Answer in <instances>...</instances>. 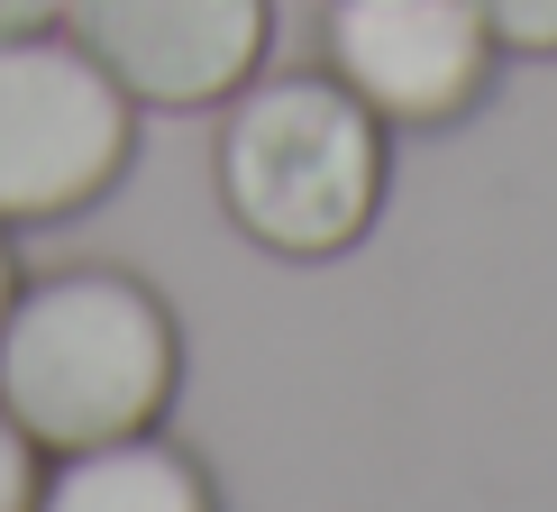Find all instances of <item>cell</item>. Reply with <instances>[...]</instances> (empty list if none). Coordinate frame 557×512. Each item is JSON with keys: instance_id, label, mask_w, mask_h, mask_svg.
<instances>
[{"instance_id": "1", "label": "cell", "mask_w": 557, "mask_h": 512, "mask_svg": "<svg viewBox=\"0 0 557 512\" xmlns=\"http://www.w3.org/2000/svg\"><path fill=\"white\" fill-rule=\"evenodd\" d=\"M183 385V330L165 293L120 266H64L0 312V403L46 458L156 430Z\"/></svg>"}, {"instance_id": "2", "label": "cell", "mask_w": 557, "mask_h": 512, "mask_svg": "<svg viewBox=\"0 0 557 512\" xmlns=\"http://www.w3.org/2000/svg\"><path fill=\"white\" fill-rule=\"evenodd\" d=\"M220 120V211L284 266L347 256L393 183V129L338 74H257Z\"/></svg>"}, {"instance_id": "3", "label": "cell", "mask_w": 557, "mask_h": 512, "mask_svg": "<svg viewBox=\"0 0 557 512\" xmlns=\"http://www.w3.org/2000/svg\"><path fill=\"white\" fill-rule=\"evenodd\" d=\"M137 156V101L74 37H0V229L74 220Z\"/></svg>"}, {"instance_id": "4", "label": "cell", "mask_w": 557, "mask_h": 512, "mask_svg": "<svg viewBox=\"0 0 557 512\" xmlns=\"http://www.w3.org/2000/svg\"><path fill=\"white\" fill-rule=\"evenodd\" d=\"M330 74L384 129H448L494 92L503 46L475 0H330L320 10Z\"/></svg>"}, {"instance_id": "5", "label": "cell", "mask_w": 557, "mask_h": 512, "mask_svg": "<svg viewBox=\"0 0 557 512\" xmlns=\"http://www.w3.org/2000/svg\"><path fill=\"white\" fill-rule=\"evenodd\" d=\"M64 37L137 110H220L265 74L274 0H64Z\"/></svg>"}, {"instance_id": "6", "label": "cell", "mask_w": 557, "mask_h": 512, "mask_svg": "<svg viewBox=\"0 0 557 512\" xmlns=\"http://www.w3.org/2000/svg\"><path fill=\"white\" fill-rule=\"evenodd\" d=\"M37 512H220V495L193 449H174L165 430H128L101 449H64L37 476Z\"/></svg>"}, {"instance_id": "7", "label": "cell", "mask_w": 557, "mask_h": 512, "mask_svg": "<svg viewBox=\"0 0 557 512\" xmlns=\"http://www.w3.org/2000/svg\"><path fill=\"white\" fill-rule=\"evenodd\" d=\"M503 56H557V0H475Z\"/></svg>"}, {"instance_id": "8", "label": "cell", "mask_w": 557, "mask_h": 512, "mask_svg": "<svg viewBox=\"0 0 557 512\" xmlns=\"http://www.w3.org/2000/svg\"><path fill=\"white\" fill-rule=\"evenodd\" d=\"M37 476H46V449L0 403V512H37Z\"/></svg>"}, {"instance_id": "9", "label": "cell", "mask_w": 557, "mask_h": 512, "mask_svg": "<svg viewBox=\"0 0 557 512\" xmlns=\"http://www.w3.org/2000/svg\"><path fill=\"white\" fill-rule=\"evenodd\" d=\"M55 19H64V0H0V37H37Z\"/></svg>"}, {"instance_id": "10", "label": "cell", "mask_w": 557, "mask_h": 512, "mask_svg": "<svg viewBox=\"0 0 557 512\" xmlns=\"http://www.w3.org/2000/svg\"><path fill=\"white\" fill-rule=\"evenodd\" d=\"M10 293H18V256H10V239H0V312H10Z\"/></svg>"}]
</instances>
